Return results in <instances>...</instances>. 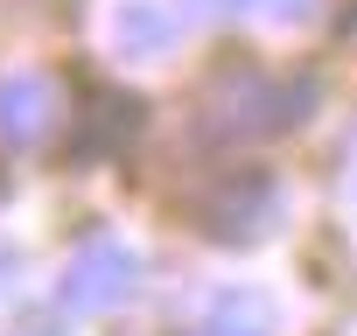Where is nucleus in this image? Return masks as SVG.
Segmentation results:
<instances>
[{"label": "nucleus", "instance_id": "f257e3e1", "mask_svg": "<svg viewBox=\"0 0 357 336\" xmlns=\"http://www.w3.org/2000/svg\"><path fill=\"white\" fill-rule=\"evenodd\" d=\"M211 105H218V112H211V126H218V133H238V140H252V133H287V126L301 119V105H308V84L238 70Z\"/></svg>", "mask_w": 357, "mask_h": 336}, {"label": "nucleus", "instance_id": "f03ea898", "mask_svg": "<svg viewBox=\"0 0 357 336\" xmlns=\"http://www.w3.org/2000/svg\"><path fill=\"white\" fill-rule=\"evenodd\" d=\"M133 287H140V252L119 245V238L77 245L70 266H63V280H56V294H63L70 315H105V308H119Z\"/></svg>", "mask_w": 357, "mask_h": 336}, {"label": "nucleus", "instance_id": "7ed1b4c3", "mask_svg": "<svg viewBox=\"0 0 357 336\" xmlns=\"http://www.w3.org/2000/svg\"><path fill=\"white\" fill-rule=\"evenodd\" d=\"M50 126H56V84L50 77H36V70L0 77V140L8 147H36Z\"/></svg>", "mask_w": 357, "mask_h": 336}, {"label": "nucleus", "instance_id": "20e7f679", "mask_svg": "<svg viewBox=\"0 0 357 336\" xmlns=\"http://www.w3.org/2000/svg\"><path fill=\"white\" fill-rule=\"evenodd\" d=\"M175 36H183V22H175L168 0H119V8H112V49L119 56H140V63L168 56Z\"/></svg>", "mask_w": 357, "mask_h": 336}, {"label": "nucleus", "instance_id": "39448f33", "mask_svg": "<svg viewBox=\"0 0 357 336\" xmlns=\"http://www.w3.org/2000/svg\"><path fill=\"white\" fill-rule=\"evenodd\" d=\"M190 336H273V315H266V301L231 294V301H218V308H211V322H204V329H190Z\"/></svg>", "mask_w": 357, "mask_h": 336}, {"label": "nucleus", "instance_id": "423d86ee", "mask_svg": "<svg viewBox=\"0 0 357 336\" xmlns=\"http://www.w3.org/2000/svg\"><path fill=\"white\" fill-rule=\"evenodd\" d=\"M308 8H315V0H266V22H308Z\"/></svg>", "mask_w": 357, "mask_h": 336}, {"label": "nucleus", "instance_id": "0eeeda50", "mask_svg": "<svg viewBox=\"0 0 357 336\" xmlns=\"http://www.w3.org/2000/svg\"><path fill=\"white\" fill-rule=\"evenodd\" d=\"M204 15H245V8H266V0H197Z\"/></svg>", "mask_w": 357, "mask_h": 336}, {"label": "nucleus", "instance_id": "6e6552de", "mask_svg": "<svg viewBox=\"0 0 357 336\" xmlns=\"http://www.w3.org/2000/svg\"><path fill=\"white\" fill-rule=\"evenodd\" d=\"M15 336H50V322H22V329H15Z\"/></svg>", "mask_w": 357, "mask_h": 336}]
</instances>
